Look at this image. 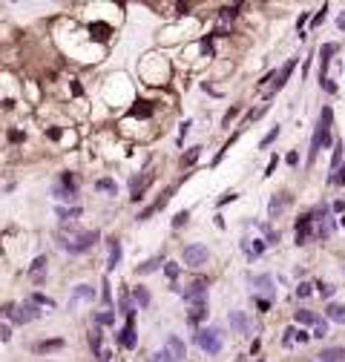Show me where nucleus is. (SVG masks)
I'll use <instances>...</instances> for the list:
<instances>
[{"label": "nucleus", "mask_w": 345, "mask_h": 362, "mask_svg": "<svg viewBox=\"0 0 345 362\" xmlns=\"http://www.w3.org/2000/svg\"><path fill=\"white\" fill-rule=\"evenodd\" d=\"M228 201H236V193H228V196L219 198V204H228Z\"/></svg>", "instance_id": "6e6d98bb"}, {"label": "nucleus", "mask_w": 345, "mask_h": 362, "mask_svg": "<svg viewBox=\"0 0 345 362\" xmlns=\"http://www.w3.org/2000/svg\"><path fill=\"white\" fill-rule=\"evenodd\" d=\"M95 325H115V313L113 311H95L92 313Z\"/></svg>", "instance_id": "c85d7f7f"}, {"label": "nucleus", "mask_w": 345, "mask_h": 362, "mask_svg": "<svg viewBox=\"0 0 345 362\" xmlns=\"http://www.w3.org/2000/svg\"><path fill=\"white\" fill-rule=\"evenodd\" d=\"M3 316H6V319H12V316H15V305H12V302H9V305H3Z\"/></svg>", "instance_id": "864d4df0"}, {"label": "nucleus", "mask_w": 345, "mask_h": 362, "mask_svg": "<svg viewBox=\"0 0 345 362\" xmlns=\"http://www.w3.org/2000/svg\"><path fill=\"white\" fill-rule=\"evenodd\" d=\"M64 348V339H46V342H38L35 351L38 354H49V351H61Z\"/></svg>", "instance_id": "a878e982"}, {"label": "nucleus", "mask_w": 345, "mask_h": 362, "mask_svg": "<svg viewBox=\"0 0 345 362\" xmlns=\"http://www.w3.org/2000/svg\"><path fill=\"white\" fill-rule=\"evenodd\" d=\"M291 204V196L288 193H279V196H273L270 198V204H268V216L270 218H279L282 213H285V207Z\"/></svg>", "instance_id": "ddd939ff"}, {"label": "nucleus", "mask_w": 345, "mask_h": 362, "mask_svg": "<svg viewBox=\"0 0 345 362\" xmlns=\"http://www.w3.org/2000/svg\"><path fill=\"white\" fill-rule=\"evenodd\" d=\"M147 362H173V360H170V354H167V351H155Z\"/></svg>", "instance_id": "c03bdc74"}, {"label": "nucleus", "mask_w": 345, "mask_h": 362, "mask_svg": "<svg viewBox=\"0 0 345 362\" xmlns=\"http://www.w3.org/2000/svg\"><path fill=\"white\" fill-rule=\"evenodd\" d=\"M101 239L98 230H83L78 236H72V239H66V236H58V247L61 250H69V253H83V250H89V247L95 245Z\"/></svg>", "instance_id": "f03ea898"}, {"label": "nucleus", "mask_w": 345, "mask_h": 362, "mask_svg": "<svg viewBox=\"0 0 345 362\" xmlns=\"http://www.w3.org/2000/svg\"><path fill=\"white\" fill-rule=\"evenodd\" d=\"M236 115H239V107H230L225 112V127H230V118H236Z\"/></svg>", "instance_id": "09e8293b"}, {"label": "nucleus", "mask_w": 345, "mask_h": 362, "mask_svg": "<svg viewBox=\"0 0 345 362\" xmlns=\"http://www.w3.org/2000/svg\"><path fill=\"white\" fill-rule=\"evenodd\" d=\"M316 357L319 362H345V348H322Z\"/></svg>", "instance_id": "a211bd4d"}, {"label": "nucleus", "mask_w": 345, "mask_h": 362, "mask_svg": "<svg viewBox=\"0 0 345 362\" xmlns=\"http://www.w3.org/2000/svg\"><path fill=\"white\" fill-rule=\"evenodd\" d=\"M334 52H337V43H325V46L319 49V81H325V69H328Z\"/></svg>", "instance_id": "dca6fc26"}, {"label": "nucleus", "mask_w": 345, "mask_h": 362, "mask_svg": "<svg viewBox=\"0 0 345 362\" xmlns=\"http://www.w3.org/2000/svg\"><path fill=\"white\" fill-rule=\"evenodd\" d=\"M328 184H340V187H343V184H345V164L340 167L334 176H328Z\"/></svg>", "instance_id": "e433bc0d"}, {"label": "nucleus", "mask_w": 345, "mask_h": 362, "mask_svg": "<svg viewBox=\"0 0 345 362\" xmlns=\"http://www.w3.org/2000/svg\"><path fill=\"white\" fill-rule=\"evenodd\" d=\"M78 299H89V302H92V299H95V288H92V285H78V288L72 290V299H69V308H72V305H75Z\"/></svg>", "instance_id": "aec40b11"}, {"label": "nucleus", "mask_w": 345, "mask_h": 362, "mask_svg": "<svg viewBox=\"0 0 345 362\" xmlns=\"http://www.w3.org/2000/svg\"><path fill=\"white\" fill-rule=\"evenodd\" d=\"M296 245H308V239L313 236V216L311 213H305V216H299V221H296Z\"/></svg>", "instance_id": "0eeeda50"}, {"label": "nucleus", "mask_w": 345, "mask_h": 362, "mask_svg": "<svg viewBox=\"0 0 345 362\" xmlns=\"http://www.w3.org/2000/svg\"><path fill=\"white\" fill-rule=\"evenodd\" d=\"M276 138H279V127H273V130L268 132V135L262 138V144H259V147H262V149H265V147H270V144H273Z\"/></svg>", "instance_id": "f704fd0d"}, {"label": "nucleus", "mask_w": 345, "mask_h": 362, "mask_svg": "<svg viewBox=\"0 0 345 362\" xmlns=\"http://www.w3.org/2000/svg\"><path fill=\"white\" fill-rule=\"evenodd\" d=\"M187 218H190V210H181V213H176V218H173V227H181V224H187Z\"/></svg>", "instance_id": "37998d69"}, {"label": "nucleus", "mask_w": 345, "mask_h": 362, "mask_svg": "<svg viewBox=\"0 0 345 362\" xmlns=\"http://www.w3.org/2000/svg\"><path fill=\"white\" fill-rule=\"evenodd\" d=\"M222 330L219 328H198L196 330V345L204 351V354H210V357H216L219 351H222Z\"/></svg>", "instance_id": "7ed1b4c3"}, {"label": "nucleus", "mask_w": 345, "mask_h": 362, "mask_svg": "<svg viewBox=\"0 0 345 362\" xmlns=\"http://www.w3.org/2000/svg\"><path fill=\"white\" fill-rule=\"evenodd\" d=\"M118 345L132 351V348L138 345V336H135V316H127V325L121 330V336H118Z\"/></svg>", "instance_id": "6e6552de"}, {"label": "nucleus", "mask_w": 345, "mask_h": 362, "mask_svg": "<svg viewBox=\"0 0 345 362\" xmlns=\"http://www.w3.org/2000/svg\"><path fill=\"white\" fill-rule=\"evenodd\" d=\"M12 319L20 322V325H26V322H32V319H40V308L29 299V302H23V305H15V316H12Z\"/></svg>", "instance_id": "423d86ee"}, {"label": "nucleus", "mask_w": 345, "mask_h": 362, "mask_svg": "<svg viewBox=\"0 0 345 362\" xmlns=\"http://www.w3.org/2000/svg\"><path fill=\"white\" fill-rule=\"evenodd\" d=\"M164 273H167V276H170V279H176V276H179V273H181L179 262H167V264H164Z\"/></svg>", "instance_id": "a19ab883"}, {"label": "nucleus", "mask_w": 345, "mask_h": 362, "mask_svg": "<svg viewBox=\"0 0 345 362\" xmlns=\"http://www.w3.org/2000/svg\"><path fill=\"white\" fill-rule=\"evenodd\" d=\"M331 124H334V109L325 107L322 112H319V121H316V127H313V138H311V149H308V161L316 158V152L322 147H328L331 144Z\"/></svg>", "instance_id": "f257e3e1"}, {"label": "nucleus", "mask_w": 345, "mask_h": 362, "mask_svg": "<svg viewBox=\"0 0 345 362\" xmlns=\"http://www.w3.org/2000/svg\"><path fill=\"white\" fill-rule=\"evenodd\" d=\"M20 138H23V132H17V130L9 132V141H20Z\"/></svg>", "instance_id": "4d7b16f0"}, {"label": "nucleus", "mask_w": 345, "mask_h": 362, "mask_svg": "<svg viewBox=\"0 0 345 362\" xmlns=\"http://www.w3.org/2000/svg\"><path fill=\"white\" fill-rule=\"evenodd\" d=\"M311 336H313V333H305V330H299V328H294V325H291V328L285 330V336H282V345H294V342H299V345H302V342H308Z\"/></svg>", "instance_id": "2eb2a0df"}, {"label": "nucleus", "mask_w": 345, "mask_h": 362, "mask_svg": "<svg viewBox=\"0 0 345 362\" xmlns=\"http://www.w3.org/2000/svg\"><path fill=\"white\" fill-rule=\"evenodd\" d=\"M247 282H250V285H253L259 293H268V296H273V293H276V282H273V276H270V273H262V276H253V273H250V276H247Z\"/></svg>", "instance_id": "1a4fd4ad"}, {"label": "nucleus", "mask_w": 345, "mask_h": 362, "mask_svg": "<svg viewBox=\"0 0 345 362\" xmlns=\"http://www.w3.org/2000/svg\"><path fill=\"white\" fill-rule=\"evenodd\" d=\"M95 187H98L101 193H113V196L118 193V184H115L113 179H98V181H95Z\"/></svg>", "instance_id": "2f4dec72"}, {"label": "nucleus", "mask_w": 345, "mask_h": 362, "mask_svg": "<svg viewBox=\"0 0 345 362\" xmlns=\"http://www.w3.org/2000/svg\"><path fill=\"white\" fill-rule=\"evenodd\" d=\"M259 227H262L268 245H279V230H273V227H268V224H259Z\"/></svg>", "instance_id": "473e14b6"}, {"label": "nucleus", "mask_w": 345, "mask_h": 362, "mask_svg": "<svg viewBox=\"0 0 345 362\" xmlns=\"http://www.w3.org/2000/svg\"><path fill=\"white\" fill-rule=\"evenodd\" d=\"M294 319L299 322V325H313V328H316V325L322 322V319H319V313L305 311V308H302V311H296V313H294Z\"/></svg>", "instance_id": "4be33fe9"}, {"label": "nucleus", "mask_w": 345, "mask_h": 362, "mask_svg": "<svg viewBox=\"0 0 345 362\" xmlns=\"http://www.w3.org/2000/svg\"><path fill=\"white\" fill-rule=\"evenodd\" d=\"M288 164H291V167L299 164V155H296V152H288Z\"/></svg>", "instance_id": "5fc2aeb1"}, {"label": "nucleus", "mask_w": 345, "mask_h": 362, "mask_svg": "<svg viewBox=\"0 0 345 362\" xmlns=\"http://www.w3.org/2000/svg\"><path fill=\"white\" fill-rule=\"evenodd\" d=\"M130 115H135V118H150V115H153V107H150L147 101H138V107H132Z\"/></svg>", "instance_id": "7c9ffc66"}, {"label": "nucleus", "mask_w": 345, "mask_h": 362, "mask_svg": "<svg viewBox=\"0 0 345 362\" xmlns=\"http://www.w3.org/2000/svg\"><path fill=\"white\" fill-rule=\"evenodd\" d=\"M61 184H64V187H69V190H75V187H78L75 173H61Z\"/></svg>", "instance_id": "c9c22d12"}, {"label": "nucleus", "mask_w": 345, "mask_h": 362, "mask_svg": "<svg viewBox=\"0 0 345 362\" xmlns=\"http://www.w3.org/2000/svg\"><path fill=\"white\" fill-rule=\"evenodd\" d=\"M259 362H262V360H259Z\"/></svg>", "instance_id": "052dcab7"}, {"label": "nucleus", "mask_w": 345, "mask_h": 362, "mask_svg": "<svg viewBox=\"0 0 345 362\" xmlns=\"http://www.w3.org/2000/svg\"><path fill=\"white\" fill-rule=\"evenodd\" d=\"M204 316H207V305H193L190 313H187V322H190V325H198Z\"/></svg>", "instance_id": "393cba45"}, {"label": "nucleus", "mask_w": 345, "mask_h": 362, "mask_svg": "<svg viewBox=\"0 0 345 362\" xmlns=\"http://www.w3.org/2000/svg\"><path fill=\"white\" fill-rule=\"evenodd\" d=\"M322 20H325V6H322V12H319V15L313 17V26H316V23H322Z\"/></svg>", "instance_id": "13d9d810"}, {"label": "nucleus", "mask_w": 345, "mask_h": 362, "mask_svg": "<svg viewBox=\"0 0 345 362\" xmlns=\"http://www.w3.org/2000/svg\"><path fill=\"white\" fill-rule=\"evenodd\" d=\"M198 152H201V147H193L184 158H181V167H190V164H196V158H198Z\"/></svg>", "instance_id": "72a5a7b5"}, {"label": "nucleus", "mask_w": 345, "mask_h": 362, "mask_svg": "<svg viewBox=\"0 0 345 362\" xmlns=\"http://www.w3.org/2000/svg\"><path fill=\"white\" fill-rule=\"evenodd\" d=\"M29 299H32L35 305H46V308H55V302H52L49 296H43V293H32Z\"/></svg>", "instance_id": "58836bf2"}, {"label": "nucleus", "mask_w": 345, "mask_h": 362, "mask_svg": "<svg viewBox=\"0 0 345 362\" xmlns=\"http://www.w3.org/2000/svg\"><path fill=\"white\" fill-rule=\"evenodd\" d=\"M132 299H135L138 308H147L150 305V290L147 288H135V290H132Z\"/></svg>", "instance_id": "c756f323"}, {"label": "nucleus", "mask_w": 345, "mask_h": 362, "mask_svg": "<svg viewBox=\"0 0 345 362\" xmlns=\"http://www.w3.org/2000/svg\"><path fill=\"white\" fill-rule=\"evenodd\" d=\"M107 245H110V259H107V267H110V270H115V267L121 264V256H124V250H121V242H118V239H110Z\"/></svg>", "instance_id": "f3484780"}, {"label": "nucleus", "mask_w": 345, "mask_h": 362, "mask_svg": "<svg viewBox=\"0 0 345 362\" xmlns=\"http://www.w3.org/2000/svg\"><path fill=\"white\" fill-rule=\"evenodd\" d=\"M325 333H328V322H325V319H322V322H319V325H316V328H313V336H316V339H322V336H325Z\"/></svg>", "instance_id": "de8ad7c7"}, {"label": "nucleus", "mask_w": 345, "mask_h": 362, "mask_svg": "<svg viewBox=\"0 0 345 362\" xmlns=\"http://www.w3.org/2000/svg\"><path fill=\"white\" fill-rule=\"evenodd\" d=\"M0 339H3V342H9V339H12V328H9V325H3V328H0Z\"/></svg>", "instance_id": "8fccbe9b"}, {"label": "nucleus", "mask_w": 345, "mask_h": 362, "mask_svg": "<svg viewBox=\"0 0 345 362\" xmlns=\"http://www.w3.org/2000/svg\"><path fill=\"white\" fill-rule=\"evenodd\" d=\"M167 354H170L173 362H184V357H187V348H184V342H181L176 333L167 336Z\"/></svg>", "instance_id": "9d476101"}, {"label": "nucleus", "mask_w": 345, "mask_h": 362, "mask_svg": "<svg viewBox=\"0 0 345 362\" xmlns=\"http://www.w3.org/2000/svg\"><path fill=\"white\" fill-rule=\"evenodd\" d=\"M181 296H184V302H190V305H207V279L193 282L190 288L181 290Z\"/></svg>", "instance_id": "20e7f679"}, {"label": "nucleus", "mask_w": 345, "mask_h": 362, "mask_svg": "<svg viewBox=\"0 0 345 362\" xmlns=\"http://www.w3.org/2000/svg\"><path fill=\"white\" fill-rule=\"evenodd\" d=\"M311 282H299V288H296V296L299 299H305V296H311Z\"/></svg>", "instance_id": "ea45409f"}, {"label": "nucleus", "mask_w": 345, "mask_h": 362, "mask_svg": "<svg viewBox=\"0 0 345 362\" xmlns=\"http://www.w3.org/2000/svg\"><path fill=\"white\" fill-rule=\"evenodd\" d=\"M101 288H104V290H101V299H104V305H110V302H113V293H110V282L104 279V285H101Z\"/></svg>", "instance_id": "49530a36"}, {"label": "nucleus", "mask_w": 345, "mask_h": 362, "mask_svg": "<svg viewBox=\"0 0 345 362\" xmlns=\"http://www.w3.org/2000/svg\"><path fill=\"white\" fill-rule=\"evenodd\" d=\"M316 288H319V296H322V299H331V296H334V290H337L334 285H316Z\"/></svg>", "instance_id": "a18cd8bd"}, {"label": "nucleus", "mask_w": 345, "mask_h": 362, "mask_svg": "<svg viewBox=\"0 0 345 362\" xmlns=\"http://www.w3.org/2000/svg\"><path fill=\"white\" fill-rule=\"evenodd\" d=\"M52 196L58 198V201H75V190H69V187H64L61 181L52 187Z\"/></svg>", "instance_id": "b1692460"}, {"label": "nucleus", "mask_w": 345, "mask_h": 362, "mask_svg": "<svg viewBox=\"0 0 345 362\" xmlns=\"http://www.w3.org/2000/svg\"><path fill=\"white\" fill-rule=\"evenodd\" d=\"M190 127H193V124H190V121H184V124H181V130H179V141H184V135H187V132H190Z\"/></svg>", "instance_id": "603ef678"}, {"label": "nucleus", "mask_w": 345, "mask_h": 362, "mask_svg": "<svg viewBox=\"0 0 345 362\" xmlns=\"http://www.w3.org/2000/svg\"><path fill=\"white\" fill-rule=\"evenodd\" d=\"M236 15H239V6H225L222 9V20H233Z\"/></svg>", "instance_id": "79ce46f5"}, {"label": "nucleus", "mask_w": 345, "mask_h": 362, "mask_svg": "<svg viewBox=\"0 0 345 362\" xmlns=\"http://www.w3.org/2000/svg\"><path fill=\"white\" fill-rule=\"evenodd\" d=\"M228 322L233 325V330H239V333H247V316L242 311H230Z\"/></svg>", "instance_id": "5701e85b"}, {"label": "nucleus", "mask_w": 345, "mask_h": 362, "mask_svg": "<svg viewBox=\"0 0 345 362\" xmlns=\"http://www.w3.org/2000/svg\"><path fill=\"white\" fill-rule=\"evenodd\" d=\"M334 210H337V213H345V201H334Z\"/></svg>", "instance_id": "bf43d9fd"}, {"label": "nucleus", "mask_w": 345, "mask_h": 362, "mask_svg": "<svg viewBox=\"0 0 345 362\" xmlns=\"http://www.w3.org/2000/svg\"><path fill=\"white\" fill-rule=\"evenodd\" d=\"M207 262V245H187L184 247V264L187 267H201Z\"/></svg>", "instance_id": "39448f33"}, {"label": "nucleus", "mask_w": 345, "mask_h": 362, "mask_svg": "<svg viewBox=\"0 0 345 362\" xmlns=\"http://www.w3.org/2000/svg\"><path fill=\"white\" fill-rule=\"evenodd\" d=\"M319 86H322V89H325V92H331V95H334V92H337V86H334V83H331L328 78H325V81H319Z\"/></svg>", "instance_id": "3c124183"}, {"label": "nucleus", "mask_w": 345, "mask_h": 362, "mask_svg": "<svg viewBox=\"0 0 345 362\" xmlns=\"http://www.w3.org/2000/svg\"><path fill=\"white\" fill-rule=\"evenodd\" d=\"M161 264H167V262H164V256L158 253V256H153V259H147V262H144V264H138V267H135V273H138V276H147V273H153V270H158Z\"/></svg>", "instance_id": "6ab92c4d"}, {"label": "nucleus", "mask_w": 345, "mask_h": 362, "mask_svg": "<svg viewBox=\"0 0 345 362\" xmlns=\"http://www.w3.org/2000/svg\"><path fill=\"white\" fill-rule=\"evenodd\" d=\"M55 213H58L61 221H72V218H78V216H81V207H78V204H75V207H69V210H66V207H58Z\"/></svg>", "instance_id": "cd10ccee"}, {"label": "nucleus", "mask_w": 345, "mask_h": 362, "mask_svg": "<svg viewBox=\"0 0 345 362\" xmlns=\"http://www.w3.org/2000/svg\"><path fill=\"white\" fill-rule=\"evenodd\" d=\"M101 342H104V333H101V325H95V328L89 330V345H92V357H104V351H101Z\"/></svg>", "instance_id": "412c9836"}, {"label": "nucleus", "mask_w": 345, "mask_h": 362, "mask_svg": "<svg viewBox=\"0 0 345 362\" xmlns=\"http://www.w3.org/2000/svg\"><path fill=\"white\" fill-rule=\"evenodd\" d=\"M340 161H343V144L337 141V144H334V158H331V167L337 170V167H340Z\"/></svg>", "instance_id": "4c0bfd02"}, {"label": "nucleus", "mask_w": 345, "mask_h": 362, "mask_svg": "<svg viewBox=\"0 0 345 362\" xmlns=\"http://www.w3.org/2000/svg\"><path fill=\"white\" fill-rule=\"evenodd\" d=\"M294 64H296V61H288V64H285V66H282V69H279V75H276V81L270 83V89H268V98H273V95L279 92L282 86L288 83V78H291V72H294Z\"/></svg>", "instance_id": "9b49d317"}, {"label": "nucleus", "mask_w": 345, "mask_h": 362, "mask_svg": "<svg viewBox=\"0 0 345 362\" xmlns=\"http://www.w3.org/2000/svg\"><path fill=\"white\" fill-rule=\"evenodd\" d=\"M265 247H268V242H262V239H242V250H245V256L250 259V262L262 256Z\"/></svg>", "instance_id": "f8f14e48"}, {"label": "nucleus", "mask_w": 345, "mask_h": 362, "mask_svg": "<svg viewBox=\"0 0 345 362\" xmlns=\"http://www.w3.org/2000/svg\"><path fill=\"white\" fill-rule=\"evenodd\" d=\"M29 279L38 282V285L46 279V256H38V259L29 264Z\"/></svg>", "instance_id": "4468645a"}, {"label": "nucleus", "mask_w": 345, "mask_h": 362, "mask_svg": "<svg viewBox=\"0 0 345 362\" xmlns=\"http://www.w3.org/2000/svg\"><path fill=\"white\" fill-rule=\"evenodd\" d=\"M331 322H345V305H328V311H325Z\"/></svg>", "instance_id": "bb28decb"}]
</instances>
